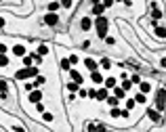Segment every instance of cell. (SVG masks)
<instances>
[{"label": "cell", "instance_id": "cell-1", "mask_svg": "<svg viewBox=\"0 0 166 132\" xmlns=\"http://www.w3.org/2000/svg\"><path fill=\"white\" fill-rule=\"evenodd\" d=\"M40 69L38 67H23V69H17L15 72V80H32V78H38Z\"/></svg>", "mask_w": 166, "mask_h": 132}, {"label": "cell", "instance_id": "cell-2", "mask_svg": "<svg viewBox=\"0 0 166 132\" xmlns=\"http://www.w3.org/2000/svg\"><path fill=\"white\" fill-rule=\"evenodd\" d=\"M107 27H109V21H107V17H97V19H95L97 36L101 38V40H105V38H107Z\"/></svg>", "mask_w": 166, "mask_h": 132}, {"label": "cell", "instance_id": "cell-3", "mask_svg": "<svg viewBox=\"0 0 166 132\" xmlns=\"http://www.w3.org/2000/svg\"><path fill=\"white\" fill-rule=\"evenodd\" d=\"M156 111H166V88H158L156 92Z\"/></svg>", "mask_w": 166, "mask_h": 132}, {"label": "cell", "instance_id": "cell-4", "mask_svg": "<svg viewBox=\"0 0 166 132\" xmlns=\"http://www.w3.org/2000/svg\"><path fill=\"white\" fill-rule=\"evenodd\" d=\"M42 21H44V25H48V27H55V25L59 23V15H57V13H47Z\"/></svg>", "mask_w": 166, "mask_h": 132}, {"label": "cell", "instance_id": "cell-5", "mask_svg": "<svg viewBox=\"0 0 166 132\" xmlns=\"http://www.w3.org/2000/svg\"><path fill=\"white\" fill-rule=\"evenodd\" d=\"M27 101L34 103V105H38V103L42 101V92H40V90H32V92L27 95Z\"/></svg>", "mask_w": 166, "mask_h": 132}, {"label": "cell", "instance_id": "cell-6", "mask_svg": "<svg viewBox=\"0 0 166 132\" xmlns=\"http://www.w3.org/2000/svg\"><path fill=\"white\" fill-rule=\"evenodd\" d=\"M147 118L156 124H162V115H160V111H156V109H147Z\"/></svg>", "mask_w": 166, "mask_h": 132}, {"label": "cell", "instance_id": "cell-7", "mask_svg": "<svg viewBox=\"0 0 166 132\" xmlns=\"http://www.w3.org/2000/svg\"><path fill=\"white\" fill-rule=\"evenodd\" d=\"M11 50H13V55H15V57H25V55H27V50H25L23 44H15Z\"/></svg>", "mask_w": 166, "mask_h": 132}, {"label": "cell", "instance_id": "cell-8", "mask_svg": "<svg viewBox=\"0 0 166 132\" xmlns=\"http://www.w3.org/2000/svg\"><path fill=\"white\" fill-rule=\"evenodd\" d=\"M154 36L160 38V40H166V27L164 25H158V27L154 29Z\"/></svg>", "mask_w": 166, "mask_h": 132}, {"label": "cell", "instance_id": "cell-9", "mask_svg": "<svg viewBox=\"0 0 166 132\" xmlns=\"http://www.w3.org/2000/svg\"><path fill=\"white\" fill-rule=\"evenodd\" d=\"M103 11H105V6H103V4H99V2L93 4V15H95V17H103Z\"/></svg>", "mask_w": 166, "mask_h": 132}, {"label": "cell", "instance_id": "cell-10", "mask_svg": "<svg viewBox=\"0 0 166 132\" xmlns=\"http://www.w3.org/2000/svg\"><path fill=\"white\" fill-rule=\"evenodd\" d=\"M107 96H109V90H107L105 86L97 90V101H107Z\"/></svg>", "mask_w": 166, "mask_h": 132}, {"label": "cell", "instance_id": "cell-11", "mask_svg": "<svg viewBox=\"0 0 166 132\" xmlns=\"http://www.w3.org/2000/svg\"><path fill=\"white\" fill-rule=\"evenodd\" d=\"M70 76H71V82H76V84H82L84 82V78L80 76V72H76V69H71Z\"/></svg>", "mask_w": 166, "mask_h": 132}, {"label": "cell", "instance_id": "cell-12", "mask_svg": "<svg viewBox=\"0 0 166 132\" xmlns=\"http://www.w3.org/2000/svg\"><path fill=\"white\" fill-rule=\"evenodd\" d=\"M84 65H86V67L91 69V73H93V72H97V67H99V63H97L95 59H84Z\"/></svg>", "mask_w": 166, "mask_h": 132}, {"label": "cell", "instance_id": "cell-13", "mask_svg": "<svg viewBox=\"0 0 166 132\" xmlns=\"http://www.w3.org/2000/svg\"><path fill=\"white\" fill-rule=\"evenodd\" d=\"M91 25H93L91 17H82V21H80V27H82V32H88V29H91Z\"/></svg>", "mask_w": 166, "mask_h": 132}, {"label": "cell", "instance_id": "cell-14", "mask_svg": "<svg viewBox=\"0 0 166 132\" xmlns=\"http://www.w3.org/2000/svg\"><path fill=\"white\" fill-rule=\"evenodd\" d=\"M91 80H93L95 84H103V82H105V80H103V76L99 73V69H97V72H93V73H91Z\"/></svg>", "mask_w": 166, "mask_h": 132}, {"label": "cell", "instance_id": "cell-15", "mask_svg": "<svg viewBox=\"0 0 166 132\" xmlns=\"http://www.w3.org/2000/svg\"><path fill=\"white\" fill-rule=\"evenodd\" d=\"M65 88H67L71 95H74V92H80V88H82V86L76 84V82H67V84H65Z\"/></svg>", "mask_w": 166, "mask_h": 132}, {"label": "cell", "instance_id": "cell-16", "mask_svg": "<svg viewBox=\"0 0 166 132\" xmlns=\"http://www.w3.org/2000/svg\"><path fill=\"white\" fill-rule=\"evenodd\" d=\"M103 84H105V88H107V90H114V88L118 86V82H116V78H107Z\"/></svg>", "mask_w": 166, "mask_h": 132}, {"label": "cell", "instance_id": "cell-17", "mask_svg": "<svg viewBox=\"0 0 166 132\" xmlns=\"http://www.w3.org/2000/svg\"><path fill=\"white\" fill-rule=\"evenodd\" d=\"M32 63H34V52H30V55H25L23 57V65L25 67H34Z\"/></svg>", "mask_w": 166, "mask_h": 132}, {"label": "cell", "instance_id": "cell-18", "mask_svg": "<svg viewBox=\"0 0 166 132\" xmlns=\"http://www.w3.org/2000/svg\"><path fill=\"white\" fill-rule=\"evenodd\" d=\"M59 6H61V2H48V4H47V11L48 13H57V11H59Z\"/></svg>", "mask_w": 166, "mask_h": 132}, {"label": "cell", "instance_id": "cell-19", "mask_svg": "<svg viewBox=\"0 0 166 132\" xmlns=\"http://www.w3.org/2000/svg\"><path fill=\"white\" fill-rule=\"evenodd\" d=\"M59 65H61V69H63V72H71V63H70V59H61V61H59Z\"/></svg>", "mask_w": 166, "mask_h": 132}, {"label": "cell", "instance_id": "cell-20", "mask_svg": "<svg viewBox=\"0 0 166 132\" xmlns=\"http://www.w3.org/2000/svg\"><path fill=\"white\" fill-rule=\"evenodd\" d=\"M139 90H141V95H147V92L152 90V84H149V82H141V84H139Z\"/></svg>", "mask_w": 166, "mask_h": 132}, {"label": "cell", "instance_id": "cell-21", "mask_svg": "<svg viewBox=\"0 0 166 132\" xmlns=\"http://www.w3.org/2000/svg\"><path fill=\"white\" fill-rule=\"evenodd\" d=\"M111 92H114V96H116V99H124V96H126V92H124V90H122V88H120V86H116V88H114V90H111Z\"/></svg>", "mask_w": 166, "mask_h": 132}, {"label": "cell", "instance_id": "cell-22", "mask_svg": "<svg viewBox=\"0 0 166 132\" xmlns=\"http://www.w3.org/2000/svg\"><path fill=\"white\" fill-rule=\"evenodd\" d=\"M118 103H120V101H118V99H116L114 95H111V96H107V105H109L111 109H114V107H118Z\"/></svg>", "mask_w": 166, "mask_h": 132}, {"label": "cell", "instance_id": "cell-23", "mask_svg": "<svg viewBox=\"0 0 166 132\" xmlns=\"http://www.w3.org/2000/svg\"><path fill=\"white\" fill-rule=\"evenodd\" d=\"M38 55H40V57H47L48 55V46L47 44H40V46H38Z\"/></svg>", "mask_w": 166, "mask_h": 132}, {"label": "cell", "instance_id": "cell-24", "mask_svg": "<svg viewBox=\"0 0 166 132\" xmlns=\"http://www.w3.org/2000/svg\"><path fill=\"white\" fill-rule=\"evenodd\" d=\"M120 88H122V90L126 92V90H131V88H132V82H131V80H124V82H122V86H120Z\"/></svg>", "mask_w": 166, "mask_h": 132}, {"label": "cell", "instance_id": "cell-25", "mask_svg": "<svg viewBox=\"0 0 166 132\" xmlns=\"http://www.w3.org/2000/svg\"><path fill=\"white\" fill-rule=\"evenodd\" d=\"M128 80H131L132 84H141V76H139V73H132V76L128 78Z\"/></svg>", "mask_w": 166, "mask_h": 132}, {"label": "cell", "instance_id": "cell-26", "mask_svg": "<svg viewBox=\"0 0 166 132\" xmlns=\"http://www.w3.org/2000/svg\"><path fill=\"white\" fill-rule=\"evenodd\" d=\"M9 63H11V61H9V57H6V55H0V67H6Z\"/></svg>", "mask_w": 166, "mask_h": 132}, {"label": "cell", "instance_id": "cell-27", "mask_svg": "<svg viewBox=\"0 0 166 132\" xmlns=\"http://www.w3.org/2000/svg\"><path fill=\"white\" fill-rule=\"evenodd\" d=\"M109 115H111V118H120V115H122V109L114 107V109H111V111H109Z\"/></svg>", "mask_w": 166, "mask_h": 132}, {"label": "cell", "instance_id": "cell-28", "mask_svg": "<svg viewBox=\"0 0 166 132\" xmlns=\"http://www.w3.org/2000/svg\"><path fill=\"white\" fill-rule=\"evenodd\" d=\"M101 67H103V69H111V61L109 59H101Z\"/></svg>", "mask_w": 166, "mask_h": 132}, {"label": "cell", "instance_id": "cell-29", "mask_svg": "<svg viewBox=\"0 0 166 132\" xmlns=\"http://www.w3.org/2000/svg\"><path fill=\"white\" fill-rule=\"evenodd\" d=\"M145 101H147V99H145V95H141V92H139V95L135 96V103H141V105H143Z\"/></svg>", "mask_w": 166, "mask_h": 132}, {"label": "cell", "instance_id": "cell-30", "mask_svg": "<svg viewBox=\"0 0 166 132\" xmlns=\"http://www.w3.org/2000/svg\"><path fill=\"white\" fill-rule=\"evenodd\" d=\"M42 84H44V78H42V76H38V78L34 80V86L38 88V86H42Z\"/></svg>", "mask_w": 166, "mask_h": 132}, {"label": "cell", "instance_id": "cell-31", "mask_svg": "<svg viewBox=\"0 0 166 132\" xmlns=\"http://www.w3.org/2000/svg\"><path fill=\"white\" fill-rule=\"evenodd\" d=\"M135 105H137V103H135V99H128V101H126V109H128V111L135 109Z\"/></svg>", "mask_w": 166, "mask_h": 132}, {"label": "cell", "instance_id": "cell-32", "mask_svg": "<svg viewBox=\"0 0 166 132\" xmlns=\"http://www.w3.org/2000/svg\"><path fill=\"white\" fill-rule=\"evenodd\" d=\"M42 120H44V122H53V113L44 111V113H42Z\"/></svg>", "mask_w": 166, "mask_h": 132}, {"label": "cell", "instance_id": "cell-33", "mask_svg": "<svg viewBox=\"0 0 166 132\" xmlns=\"http://www.w3.org/2000/svg\"><path fill=\"white\" fill-rule=\"evenodd\" d=\"M61 6H63V9H71V6H76V4L70 2V0H63V2H61Z\"/></svg>", "mask_w": 166, "mask_h": 132}, {"label": "cell", "instance_id": "cell-34", "mask_svg": "<svg viewBox=\"0 0 166 132\" xmlns=\"http://www.w3.org/2000/svg\"><path fill=\"white\" fill-rule=\"evenodd\" d=\"M105 44L114 46V44H116V38H114V36H107V38H105Z\"/></svg>", "mask_w": 166, "mask_h": 132}, {"label": "cell", "instance_id": "cell-35", "mask_svg": "<svg viewBox=\"0 0 166 132\" xmlns=\"http://www.w3.org/2000/svg\"><path fill=\"white\" fill-rule=\"evenodd\" d=\"M36 111H40V113H44V111H47V107H44V103H38V105H36Z\"/></svg>", "mask_w": 166, "mask_h": 132}, {"label": "cell", "instance_id": "cell-36", "mask_svg": "<svg viewBox=\"0 0 166 132\" xmlns=\"http://www.w3.org/2000/svg\"><path fill=\"white\" fill-rule=\"evenodd\" d=\"M67 59H70V63H71V65H76V63H78V61H80V59H78V57H76V55H70V57H67Z\"/></svg>", "mask_w": 166, "mask_h": 132}, {"label": "cell", "instance_id": "cell-37", "mask_svg": "<svg viewBox=\"0 0 166 132\" xmlns=\"http://www.w3.org/2000/svg\"><path fill=\"white\" fill-rule=\"evenodd\" d=\"M88 96H91V99H97V90L95 88H88Z\"/></svg>", "mask_w": 166, "mask_h": 132}, {"label": "cell", "instance_id": "cell-38", "mask_svg": "<svg viewBox=\"0 0 166 132\" xmlns=\"http://www.w3.org/2000/svg\"><path fill=\"white\" fill-rule=\"evenodd\" d=\"M97 132H107V128L103 126V124H97Z\"/></svg>", "mask_w": 166, "mask_h": 132}, {"label": "cell", "instance_id": "cell-39", "mask_svg": "<svg viewBox=\"0 0 166 132\" xmlns=\"http://www.w3.org/2000/svg\"><path fill=\"white\" fill-rule=\"evenodd\" d=\"M128 115H131V111H128V109H122V115H120V118H128Z\"/></svg>", "mask_w": 166, "mask_h": 132}, {"label": "cell", "instance_id": "cell-40", "mask_svg": "<svg viewBox=\"0 0 166 132\" xmlns=\"http://www.w3.org/2000/svg\"><path fill=\"white\" fill-rule=\"evenodd\" d=\"M78 95H80V96L84 99V96H88V90H84V88H80V92H78Z\"/></svg>", "mask_w": 166, "mask_h": 132}, {"label": "cell", "instance_id": "cell-41", "mask_svg": "<svg viewBox=\"0 0 166 132\" xmlns=\"http://www.w3.org/2000/svg\"><path fill=\"white\" fill-rule=\"evenodd\" d=\"M13 132H25V130L21 128V126H15V128H13Z\"/></svg>", "mask_w": 166, "mask_h": 132}]
</instances>
